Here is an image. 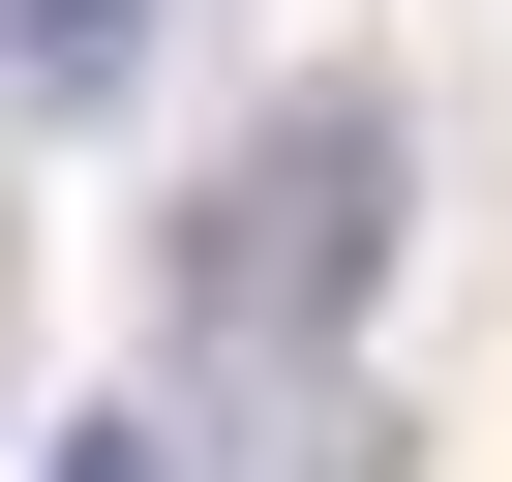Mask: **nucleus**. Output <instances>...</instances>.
<instances>
[{"mask_svg":"<svg viewBox=\"0 0 512 482\" xmlns=\"http://www.w3.org/2000/svg\"><path fill=\"white\" fill-rule=\"evenodd\" d=\"M392 211H422V121L332 61V91H272L211 151V211H181V362H332L362 332V272H392Z\"/></svg>","mask_w":512,"mask_h":482,"instance_id":"nucleus-1","label":"nucleus"},{"mask_svg":"<svg viewBox=\"0 0 512 482\" xmlns=\"http://www.w3.org/2000/svg\"><path fill=\"white\" fill-rule=\"evenodd\" d=\"M0 61H31V91H121V61H151V0H0Z\"/></svg>","mask_w":512,"mask_h":482,"instance_id":"nucleus-2","label":"nucleus"},{"mask_svg":"<svg viewBox=\"0 0 512 482\" xmlns=\"http://www.w3.org/2000/svg\"><path fill=\"white\" fill-rule=\"evenodd\" d=\"M61 482H181V452H151V422H91V452H61Z\"/></svg>","mask_w":512,"mask_h":482,"instance_id":"nucleus-3","label":"nucleus"}]
</instances>
